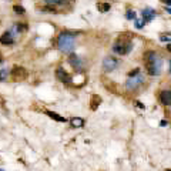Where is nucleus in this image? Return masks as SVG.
I'll use <instances>...</instances> for the list:
<instances>
[{
  "label": "nucleus",
  "mask_w": 171,
  "mask_h": 171,
  "mask_svg": "<svg viewBox=\"0 0 171 171\" xmlns=\"http://www.w3.org/2000/svg\"><path fill=\"white\" fill-rule=\"evenodd\" d=\"M160 40H161V41H167V43H170V41H171V37H167V36H160Z\"/></svg>",
  "instance_id": "obj_24"
},
{
  "label": "nucleus",
  "mask_w": 171,
  "mask_h": 171,
  "mask_svg": "<svg viewBox=\"0 0 171 171\" xmlns=\"http://www.w3.org/2000/svg\"><path fill=\"white\" fill-rule=\"evenodd\" d=\"M56 78L59 81H61V83H70V81H71V76L61 67L56 70Z\"/></svg>",
  "instance_id": "obj_7"
},
{
  "label": "nucleus",
  "mask_w": 171,
  "mask_h": 171,
  "mask_svg": "<svg viewBox=\"0 0 171 171\" xmlns=\"http://www.w3.org/2000/svg\"><path fill=\"white\" fill-rule=\"evenodd\" d=\"M41 10H43V13H57V12L54 10V9L50 6V4H49V6H46V7H43Z\"/></svg>",
  "instance_id": "obj_20"
},
{
  "label": "nucleus",
  "mask_w": 171,
  "mask_h": 171,
  "mask_svg": "<svg viewBox=\"0 0 171 171\" xmlns=\"http://www.w3.org/2000/svg\"><path fill=\"white\" fill-rule=\"evenodd\" d=\"M47 4H50V6H56V4H60L61 0H44Z\"/></svg>",
  "instance_id": "obj_21"
},
{
  "label": "nucleus",
  "mask_w": 171,
  "mask_h": 171,
  "mask_svg": "<svg viewBox=\"0 0 171 171\" xmlns=\"http://www.w3.org/2000/svg\"><path fill=\"white\" fill-rule=\"evenodd\" d=\"M13 10H14V13L16 14H24V7L23 6H20V4H16V6L13 7Z\"/></svg>",
  "instance_id": "obj_18"
},
{
  "label": "nucleus",
  "mask_w": 171,
  "mask_h": 171,
  "mask_svg": "<svg viewBox=\"0 0 171 171\" xmlns=\"http://www.w3.org/2000/svg\"><path fill=\"white\" fill-rule=\"evenodd\" d=\"M143 83H144V76H143L141 73H138V74H135V76L128 77V80L126 81V88H127L128 91L137 90Z\"/></svg>",
  "instance_id": "obj_4"
},
{
  "label": "nucleus",
  "mask_w": 171,
  "mask_h": 171,
  "mask_svg": "<svg viewBox=\"0 0 171 171\" xmlns=\"http://www.w3.org/2000/svg\"><path fill=\"white\" fill-rule=\"evenodd\" d=\"M69 63H70L74 69H80V67H81V60H80V57L76 56V54H71V56L69 57Z\"/></svg>",
  "instance_id": "obj_11"
},
{
  "label": "nucleus",
  "mask_w": 171,
  "mask_h": 171,
  "mask_svg": "<svg viewBox=\"0 0 171 171\" xmlns=\"http://www.w3.org/2000/svg\"><path fill=\"white\" fill-rule=\"evenodd\" d=\"M97 9H98V12H101V13H107V12L111 9V6H110V3H98Z\"/></svg>",
  "instance_id": "obj_16"
},
{
  "label": "nucleus",
  "mask_w": 171,
  "mask_h": 171,
  "mask_svg": "<svg viewBox=\"0 0 171 171\" xmlns=\"http://www.w3.org/2000/svg\"><path fill=\"white\" fill-rule=\"evenodd\" d=\"M131 50H133V43H131L130 40H127V39H124V37H123V39H118L113 46V51L120 54V56H126V54H128Z\"/></svg>",
  "instance_id": "obj_3"
},
{
  "label": "nucleus",
  "mask_w": 171,
  "mask_h": 171,
  "mask_svg": "<svg viewBox=\"0 0 171 171\" xmlns=\"http://www.w3.org/2000/svg\"><path fill=\"white\" fill-rule=\"evenodd\" d=\"M46 114H47V116H49L50 118L56 120V121H60V123H66V117H63V116H60V114L54 113V111H46Z\"/></svg>",
  "instance_id": "obj_13"
},
{
  "label": "nucleus",
  "mask_w": 171,
  "mask_h": 171,
  "mask_svg": "<svg viewBox=\"0 0 171 171\" xmlns=\"http://www.w3.org/2000/svg\"><path fill=\"white\" fill-rule=\"evenodd\" d=\"M167 124H168L167 120H161V121H160V126H161V127H165Z\"/></svg>",
  "instance_id": "obj_27"
},
{
  "label": "nucleus",
  "mask_w": 171,
  "mask_h": 171,
  "mask_svg": "<svg viewBox=\"0 0 171 171\" xmlns=\"http://www.w3.org/2000/svg\"><path fill=\"white\" fill-rule=\"evenodd\" d=\"M160 103L164 106H171V88L170 90H163L160 93Z\"/></svg>",
  "instance_id": "obj_9"
},
{
  "label": "nucleus",
  "mask_w": 171,
  "mask_h": 171,
  "mask_svg": "<svg viewBox=\"0 0 171 171\" xmlns=\"http://www.w3.org/2000/svg\"><path fill=\"white\" fill-rule=\"evenodd\" d=\"M167 171H171V170H167Z\"/></svg>",
  "instance_id": "obj_33"
},
{
  "label": "nucleus",
  "mask_w": 171,
  "mask_h": 171,
  "mask_svg": "<svg viewBox=\"0 0 171 171\" xmlns=\"http://www.w3.org/2000/svg\"><path fill=\"white\" fill-rule=\"evenodd\" d=\"M3 61V56H2V53H0V63Z\"/></svg>",
  "instance_id": "obj_30"
},
{
  "label": "nucleus",
  "mask_w": 171,
  "mask_h": 171,
  "mask_svg": "<svg viewBox=\"0 0 171 171\" xmlns=\"http://www.w3.org/2000/svg\"><path fill=\"white\" fill-rule=\"evenodd\" d=\"M144 24H145V21L143 20V19H141V20H135V27H137V29H143Z\"/></svg>",
  "instance_id": "obj_22"
},
{
  "label": "nucleus",
  "mask_w": 171,
  "mask_h": 171,
  "mask_svg": "<svg viewBox=\"0 0 171 171\" xmlns=\"http://www.w3.org/2000/svg\"><path fill=\"white\" fill-rule=\"evenodd\" d=\"M135 106H137L138 108H141V110H145V106L144 104H141V101H135Z\"/></svg>",
  "instance_id": "obj_25"
},
{
  "label": "nucleus",
  "mask_w": 171,
  "mask_h": 171,
  "mask_svg": "<svg viewBox=\"0 0 171 171\" xmlns=\"http://www.w3.org/2000/svg\"><path fill=\"white\" fill-rule=\"evenodd\" d=\"M7 74H9V71H7L6 69H2V70H0V81H6Z\"/></svg>",
  "instance_id": "obj_19"
},
{
  "label": "nucleus",
  "mask_w": 171,
  "mask_h": 171,
  "mask_svg": "<svg viewBox=\"0 0 171 171\" xmlns=\"http://www.w3.org/2000/svg\"><path fill=\"white\" fill-rule=\"evenodd\" d=\"M144 61H145L147 73L150 76H160L161 69H163V59L155 51H153V50L147 51L144 56Z\"/></svg>",
  "instance_id": "obj_1"
},
{
  "label": "nucleus",
  "mask_w": 171,
  "mask_h": 171,
  "mask_svg": "<svg viewBox=\"0 0 171 171\" xmlns=\"http://www.w3.org/2000/svg\"><path fill=\"white\" fill-rule=\"evenodd\" d=\"M71 126H73V127H83V126H84V118L73 117V118H71Z\"/></svg>",
  "instance_id": "obj_15"
},
{
  "label": "nucleus",
  "mask_w": 171,
  "mask_h": 171,
  "mask_svg": "<svg viewBox=\"0 0 171 171\" xmlns=\"http://www.w3.org/2000/svg\"><path fill=\"white\" fill-rule=\"evenodd\" d=\"M170 73H171V60H170Z\"/></svg>",
  "instance_id": "obj_31"
},
{
  "label": "nucleus",
  "mask_w": 171,
  "mask_h": 171,
  "mask_svg": "<svg viewBox=\"0 0 171 171\" xmlns=\"http://www.w3.org/2000/svg\"><path fill=\"white\" fill-rule=\"evenodd\" d=\"M0 43L4 44V46H12L14 43V39H13V34L10 31H4L2 36H0Z\"/></svg>",
  "instance_id": "obj_10"
},
{
  "label": "nucleus",
  "mask_w": 171,
  "mask_h": 171,
  "mask_svg": "<svg viewBox=\"0 0 171 171\" xmlns=\"http://www.w3.org/2000/svg\"><path fill=\"white\" fill-rule=\"evenodd\" d=\"M120 66V60L116 59V57H111V56H107L106 59L103 60V69L106 71H113Z\"/></svg>",
  "instance_id": "obj_6"
},
{
  "label": "nucleus",
  "mask_w": 171,
  "mask_h": 171,
  "mask_svg": "<svg viewBox=\"0 0 171 171\" xmlns=\"http://www.w3.org/2000/svg\"><path fill=\"white\" fill-rule=\"evenodd\" d=\"M0 171H4V170H0Z\"/></svg>",
  "instance_id": "obj_32"
},
{
  "label": "nucleus",
  "mask_w": 171,
  "mask_h": 171,
  "mask_svg": "<svg viewBox=\"0 0 171 171\" xmlns=\"http://www.w3.org/2000/svg\"><path fill=\"white\" fill-rule=\"evenodd\" d=\"M165 12H167V13H170V14H171V7H170V6H165Z\"/></svg>",
  "instance_id": "obj_28"
},
{
  "label": "nucleus",
  "mask_w": 171,
  "mask_h": 171,
  "mask_svg": "<svg viewBox=\"0 0 171 171\" xmlns=\"http://www.w3.org/2000/svg\"><path fill=\"white\" fill-rule=\"evenodd\" d=\"M14 29H16L17 33H24V31L29 30V26H27L26 23H23V21H17L16 26H14Z\"/></svg>",
  "instance_id": "obj_14"
},
{
  "label": "nucleus",
  "mask_w": 171,
  "mask_h": 171,
  "mask_svg": "<svg viewBox=\"0 0 171 171\" xmlns=\"http://www.w3.org/2000/svg\"><path fill=\"white\" fill-rule=\"evenodd\" d=\"M74 37L76 34L70 31H61L59 39H57V46L63 53H71L74 50Z\"/></svg>",
  "instance_id": "obj_2"
},
{
  "label": "nucleus",
  "mask_w": 171,
  "mask_h": 171,
  "mask_svg": "<svg viewBox=\"0 0 171 171\" xmlns=\"http://www.w3.org/2000/svg\"><path fill=\"white\" fill-rule=\"evenodd\" d=\"M154 17H155V10L154 9L147 7V9H144V10L141 12V19H143L145 23H150L151 20H154Z\"/></svg>",
  "instance_id": "obj_8"
},
{
  "label": "nucleus",
  "mask_w": 171,
  "mask_h": 171,
  "mask_svg": "<svg viewBox=\"0 0 171 171\" xmlns=\"http://www.w3.org/2000/svg\"><path fill=\"white\" fill-rule=\"evenodd\" d=\"M167 50H168V51H170V53H171V44H170V46H167Z\"/></svg>",
  "instance_id": "obj_29"
},
{
  "label": "nucleus",
  "mask_w": 171,
  "mask_h": 171,
  "mask_svg": "<svg viewBox=\"0 0 171 171\" xmlns=\"http://www.w3.org/2000/svg\"><path fill=\"white\" fill-rule=\"evenodd\" d=\"M163 4H165V6H171V0H160Z\"/></svg>",
  "instance_id": "obj_26"
},
{
  "label": "nucleus",
  "mask_w": 171,
  "mask_h": 171,
  "mask_svg": "<svg viewBox=\"0 0 171 171\" xmlns=\"http://www.w3.org/2000/svg\"><path fill=\"white\" fill-rule=\"evenodd\" d=\"M138 73H140V69H134L133 71H130V73H128V77H131V76H135V74H138Z\"/></svg>",
  "instance_id": "obj_23"
},
{
  "label": "nucleus",
  "mask_w": 171,
  "mask_h": 171,
  "mask_svg": "<svg viewBox=\"0 0 171 171\" xmlns=\"http://www.w3.org/2000/svg\"><path fill=\"white\" fill-rule=\"evenodd\" d=\"M135 17H137V14H135L134 10H127V13H126V19L127 20H135Z\"/></svg>",
  "instance_id": "obj_17"
},
{
  "label": "nucleus",
  "mask_w": 171,
  "mask_h": 171,
  "mask_svg": "<svg viewBox=\"0 0 171 171\" xmlns=\"http://www.w3.org/2000/svg\"><path fill=\"white\" fill-rule=\"evenodd\" d=\"M10 76L14 81H23L27 78L29 73H27V70L24 67H21V66H14L10 71Z\"/></svg>",
  "instance_id": "obj_5"
},
{
  "label": "nucleus",
  "mask_w": 171,
  "mask_h": 171,
  "mask_svg": "<svg viewBox=\"0 0 171 171\" xmlns=\"http://www.w3.org/2000/svg\"><path fill=\"white\" fill-rule=\"evenodd\" d=\"M101 104V97L100 96H97V94H94L93 97H91V106H90V108L91 110H97V107Z\"/></svg>",
  "instance_id": "obj_12"
}]
</instances>
